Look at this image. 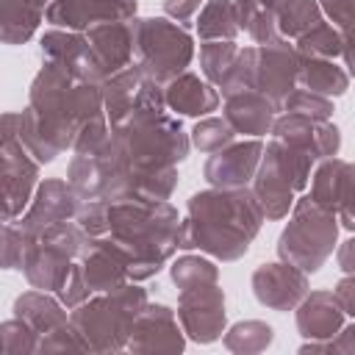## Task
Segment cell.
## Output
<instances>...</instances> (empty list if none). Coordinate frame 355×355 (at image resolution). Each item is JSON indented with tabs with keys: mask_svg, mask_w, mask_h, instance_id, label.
<instances>
[{
	"mask_svg": "<svg viewBox=\"0 0 355 355\" xmlns=\"http://www.w3.org/2000/svg\"><path fill=\"white\" fill-rule=\"evenodd\" d=\"M78 263L92 294L111 291L128 283V258L108 236H89L78 255Z\"/></svg>",
	"mask_w": 355,
	"mask_h": 355,
	"instance_id": "7402d4cb",
	"label": "cell"
},
{
	"mask_svg": "<svg viewBox=\"0 0 355 355\" xmlns=\"http://www.w3.org/2000/svg\"><path fill=\"white\" fill-rule=\"evenodd\" d=\"M164 105L175 116H208L219 108V92L197 72H180L164 83Z\"/></svg>",
	"mask_w": 355,
	"mask_h": 355,
	"instance_id": "cb8c5ba5",
	"label": "cell"
},
{
	"mask_svg": "<svg viewBox=\"0 0 355 355\" xmlns=\"http://www.w3.org/2000/svg\"><path fill=\"white\" fill-rule=\"evenodd\" d=\"M322 8L316 0H288L286 6H280L275 11V25H277V36L283 39H300L302 33H308L313 25H319Z\"/></svg>",
	"mask_w": 355,
	"mask_h": 355,
	"instance_id": "836d02e7",
	"label": "cell"
},
{
	"mask_svg": "<svg viewBox=\"0 0 355 355\" xmlns=\"http://www.w3.org/2000/svg\"><path fill=\"white\" fill-rule=\"evenodd\" d=\"M136 67L158 86L186 72L194 58V39L166 17H133Z\"/></svg>",
	"mask_w": 355,
	"mask_h": 355,
	"instance_id": "52a82bcc",
	"label": "cell"
},
{
	"mask_svg": "<svg viewBox=\"0 0 355 355\" xmlns=\"http://www.w3.org/2000/svg\"><path fill=\"white\" fill-rule=\"evenodd\" d=\"M19 125H22V114L19 111L0 114V147H6L8 141L19 139Z\"/></svg>",
	"mask_w": 355,
	"mask_h": 355,
	"instance_id": "f907efd6",
	"label": "cell"
},
{
	"mask_svg": "<svg viewBox=\"0 0 355 355\" xmlns=\"http://www.w3.org/2000/svg\"><path fill=\"white\" fill-rule=\"evenodd\" d=\"M352 252H355V239L341 241V247H338V266H341V272H344V275H352V272H355Z\"/></svg>",
	"mask_w": 355,
	"mask_h": 355,
	"instance_id": "816d5d0a",
	"label": "cell"
},
{
	"mask_svg": "<svg viewBox=\"0 0 355 355\" xmlns=\"http://www.w3.org/2000/svg\"><path fill=\"white\" fill-rule=\"evenodd\" d=\"M39 161L25 150L19 139L0 147V205L8 219L22 216L36 186H39Z\"/></svg>",
	"mask_w": 355,
	"mask_h": 355,
	"instance_id": "7c38bea8",
	"label": "cell"
},
{
	"mask_svg": "<svg viewBox=\"0 0 355 355\" xmlns=\"http://www.w3.org/2000/svg\"><path fill=\"white\" fill-rule=\"evenodd\" d=\"M294 50L297 55H308V58H344V69L349 72L352 67V53H349V33H341L336 25L330 22H319L313 25L308 33H302L300 39H294Z\"/></svg>",
	"mask_w": 355,
	"mask_h": 355,
	"instance_id": "f546056e",
	"label": "cell"
},
{
	"mask_svg": "<svg viewBox=\"0 0 355 355\" xmlns=\"http://www.w3.org/2000/svg\"><path fill=\"white\" fill-rule=\"evenodd\" d=\"M39 50H42V58L44 61H55L61 64L75 80H83V83H103L105 75L100 72L92 50H89V42L83 33L78 31H64V28H50L42 33L39 39Z\"/></svg>",
	"mask_w": 355,
	"mask_h": 355,
	"instance_id": "44dd1931",
	"label": "cell"
},
{
	"mask_svg": "<svg viewBox=\"0 0 355 355\" xmlns=\"http://www.w3.org/2000/svg\"><path fill=\"white\" fill-rule=\"evenodd\" d=\"M36 352L50 355V352H86V349H83L80 338L75 336V330H72V324H69V319H67L64 324H58V327H53L50 333L39 336Z\"/></svg>",
	"mask_w": 355,
	"mask_h": 355,
	"instance_id": "ee69618b",
	"label": "cell"
},
{
	"mask_svg": "<svg viewBox=\"0 0 355 355\" xmlns=\"http://www.w3.org/2000/svg\"><path fill=\"white\" fill-rule=\"evenodd\" d=\"M280 111L286 114H302V116H311V119H333V100L330 97H322V94H313L308 89H291L286 94V100L280 103Z\"/></svg>",
	"mask_w": 355,
	"mask_h": 355,
	"instance_id": "60d3db41",
	"label": "cell"
},
{
	"mask_svg": "<svg viewBox=\"0 0 355 355\" xmlns=\"http://www.w3.org/2000/svg\"><path fill=\"white\" fill-rule=\"evenodd\" d=\"M122 169V155L114 144V136L108 144L97 153H75L67 166V183L80 200H97L105 197L111 180Z\"/></svg>",
	"mask_w": 355,
	"mask_h": 355,
	"instance_id": "ffe728a7",
	"label": "cell"
},
{
	"mask_svg": "<svg viewBox=\"0 0 355 355\" xmlns=\"http://www.w3.org/2000/svg\"><path fill=\"white\" fill-rule=\"evenodd\" d=\"M125 169H169L186 161L191 144L180 116L166 108H144L111 128Z\"/></svg>",
	"mask_w": 355,
	"mask_h": 355,
	"instance_id": "277c9868",
	"label": "cell"
},
{
	"mask_svg": "<svg viewBox=\"0 0 355 355\" xmlns=\"http://www.w3.org/2000/svg\"><path fill=\"white\" fill-rule=\"evenodd\" d=\"M263 214L250 186L205 189L189 197L186 219H180L178 250H200L216 261H239L261 233Z\"/></svg>",
	"mask_w": 355,
	"mask_h": 355,
	"instance_id": "7a4b0ae2",
	"label": "cell"
},
{
	"mask_svg": "<svg viewBox=\"0 0 355 355\" xmlns=\"http://www.w3.org/2000/svg\"><path fill=\"white\" fill-rule=\"evenodd\" d=\"M233 139H236V133H233V128H230L222 116H202V119H197V125H194L191 133H189V144H191L194 150L205 153V155L222 150V147L230 144Z\"/></svg>",
	"mask_w": 355,
	"mask_h": 355,
	"instance_id": "f35d334b",
	"label": "cell"
},
{
	"mask_svg": "<svg viewBox=\"0 0 355 355\" xmlns=\"http://www.w3.org/2000/svg\"><path fill=\"white\" fill-rule=\"evenodd\" d=\"M272 139H280L286 144H294L305 150L313 161L333 158L341 147V130L330 119H311L302 114H280L272 122Z\"/></svg>",
	"mask_w": 355,
	"mask_h": 355,
	"instance_id": "2e32d148",
	"label": "cell"
},
{
	"mask_svg": "<svg viewBox=\"0 0 355 355\" xmlns=\"http://www.w3.org/2000/svg\"><path fill=\"white\" fill-rule=\"evenodd\" d=\"M175 316L186 338H191L194 344H214L216 338H222L227 324L225 291L219 288V283L183 288Z\"/></svg>",
	"mask_w": 355,
	"mask_h": 355,
	"instance_id": "30bf717a",
	"label": "cell"
},
{
	"mask_svg": "<svg viewBox=\"0 0 355 355\" xmlns=\"http://www.w3.org/2000/svg\"><path fill=\"white\" fill-rule=\"evenodd\" d=\"M83 36L105 78L133 64V19L97 22L86 28Z\"/></svg>",
	"mask_w": 355,
	"mask_h": 355,
	"instance_id": "603a6c76",
	"label": "cell"
},
{
	"mask_svg": "<svg viewBox=\"0 0 355 355\" xmlns=\"http://www.w3.org/2000/svg\"><path fill=\"white\" fill-rule=\"evenodd\" d=\"M311 180V200L324 208L333 211L341 222V227L347 233L355 230V219L349 211V200H352V164L344 158H324L319 161L316 172L308 178Z\"/></svg>",
	"mask_w": 355,
	"mask_h": 355,
	"instance_id": "ac0fdd59",
	"label": "cell"
},
{
	"mask_svg": "<svg viewBox=\"0 0 355 355\" xmlns=\"http://www.w3.org/2000/svg\"><path fill=\"white\" fill-rule=\"evenodd\" d=\"M78 205H80V197L72 191V186L67 180L44 178V180H39V186H36L28 208L22 211V216H17L14 222L33 241L47 227H53V225H58L64 219H75Z\"/></svg>",
	"mask_w": 355,
	"mask_h": 355,
	"instance_id": "4fadbf2b",
	"label": "cell"
},
{
	"mask_svg": "<svg viewBox=\"0 0 355 355\" xmlns=\"http://www.w3.org/2000/svg\"><path fill=\"white\" fill-rule=\"evenodd\" d=\"M53 294L58 297V302H61L64 308H75V305H80L83 300H89V297H92L89 286H86V280H83V272H80V263H78V258L72 261L69 272L64 275L61 286H58Z\"/></svg>",
	"mask_w": 355,
	"mask_h": 355,
	"instance_id": "f6af8a7d",
	"label": "cell"
},
{
	"mask_svg": "<svg viewBox=\"0 0 355 355\" xmlns=\"http://www.w3.org/2000/svg\"><path fill=\"white\" fill-rule=\"evenodd\" d=\"M297 67H300V55L294 44L283 36H275L252 47V89L261 92L280 111L286 94L297 89Z\"/></svg>",
	"mask_w": 355,
	"mask_h": 355,
	"instance_id": "8fae6325",
	"label": "cell"
},
{
	"mask_svg": "<svg viewBox=\"0 0 355 355\" xmlns=\"http://www.w3.org/2000/svg\"><path fill=\"white\" fill-rule=\"evenodd\" d=\"M144 302L147 291L136 280H128L111 291H100L97 297H89L80 305L69 308V324L86 352H119L125 349L130 324L144 308Z\"/></svg>",
	"mask_w": 355,
	"mask_h": 355,
	"instance_id": "5b68a950",
	"label": "cell"
},
{
	"mask_svg": "<svg viewBox=\"0 0 355 355\" xmlns=\"http://www.w3.org/2000/svg\"><path fill=\"white\" fill-rule=\"evenodd\" d=\"M275 114H277V105H272L255 89L227 94L225 108H222V119L233 128V133H241V136H250V139L266 136L272 130Z\"/></svg>",
	"mask_w": 355,
	"mask_h": 355,
	"instance_id": "d4e9b609",
	"label": "cell"
},
{
	"mask_svg": "<svg viewBox=\"0 0 355 355\" xmlns=\"http://www.w3.org/2000/svg\"><path fill=\"white\" fill-rule=\"evenodd\" d=\"M28 244H31V239L19 230L17 222L3 225L0 227V269H19Z\"/></svg>",
	"mask_w": 355,
	"mask_h": 355,
	"instance_id": "b9f144b4",
	"label": "cell"
},
{
	"mask_svg": "<svg viewBox=\"0 0 355 355\" xmlns=\"http://www.w3.org/2000/svg\"><path fill=\"white\" fill-rule=\"evenodd\" d=\"M44 8L28 0H0V44H25L33 39Z\"/></svg>",
	"mask_w": 355,
	"mask_h": 355,
	"instance_id": "4dcf8cb0",
	"label": "cell"
},
{
	"mask_svg": "<svg viewBox=\"0 0 355 355\" xmlns=\"http://www.w3.org/2000/svg\"><path fill=\"white\" fill-rule=\"evenodd\" d=\"M8 222H14V219H8V214H6V211H3V205H0V227H3V225H8Z\"/></svg>",
	"mask_w": 355,
	"mask_h": 355,
	"instance_id": "db71d44e",
	"label": "cell"
},
{
	"mask_svg": "<svg viewBox=\"0 0 355 355\" xmlns=\"http://www.w3.org/2000/svg\"><path fill=\"white\" fill-rule=\"evenodd\" d=\"M14 316L22 319L25 324H31L39 336L50 333L53 327L64 324L69 319V313L64 311V305L58 302V297H53L50 291H22L14 300Z\"/></svg>",
	"mask_w": 355,
	"mask_h": 355,
	"instance_id": "f1b7e54d",
	"label": "cell"
},
{
	"mask_svg": "<svg viewBox=\"0 0 355 355\" xmlns=\"http://www.w3.org/2000/svg\"><path fill=\"white\" fill-rule=\"evenodd\" d=\"M233 11L239 31H244L255 44H263L277 36L275 11H269L261 0H233Z\"/></svg>",
	"mask_w": 355,
	"mask_h": 355,
	"instance_id": "d590c367",
	"label": "cell"
},
{
	"mask_svg": "<svg viewBox=\"0 0 355 355\" xmlns=\"http://www.w3.org/2000/svg\"><path fill=\"white\" fill-rule=\"evenodd\" d=\"M39 344V333L25 324L22 319H6L0 322V352L3 355H33Z\"/></svg>",
	"mask_w": 355,
	"mask_h": 355,
	"instance_id": "ab89813d",
	"label": "cell"
},
{
	"mask_svg": "<svg viewBox=\"0 0 355 355\" xmlns=\"http://www.w3.org/2000/svg\"><path fill=\"white\" fill-rule=\"evenodd\" d=\"M28 3H33V6H39V8H44L50 0H28Z\"/></svg>",
	"mask_w": 355,
	"mask_h": 355,
	"instance_id": "11a10c76",
	"label": "cell"
},
{
	"mask_svg": "<svg viewBox=\"0 0 355 355\" xmlns=\"http://www.w3.org/2000/svg\"><path fill=\"white\" fill-rule=\"evenodd\" d=\"M19 114V141L39 164H53L72 147L78 128L103 114L100 86L75 80L55 61H42L28 89V108Z\"/></svg>",
	"mask_w": 355,
	"mask_h": 355,
	"instance_id": "6da1fadb",
	"label": "cell"
},
{
	"mask_svg": "<svg viewBox=\"0 0 355 355\" xmlns=\"http://www.w3.org/2000/svg\"><path fill=\"white\" fill-rule=\"evenodd\" d=\"M222 341L236 355H255V352H263L275 341V330H272V324H266L261 319H244V322H236L233 327H227Z\"/></svg>",
	"mask_w": 355,
	"mask_h": 355,
	"instance_id": "e575fe53",
	"label": "cell"
},
{
	"mask_svg": "<svg viewBox=\"0 0 355 355\" xmlns=\"http://www.w3.org/2000/svg\"><path fill=\"white\" fill-rule=\"evenodd\" d=\"M327 352L333 355H355V324H341V330L327 338Z\"/></svg>",
	"mask_w": 355,
	"mask_h": 355,
	"instance_id": "681fc988",
	"label": "cell"
},
{
	"mask_svg": "<svg viewBox=\"0 0 355 355\" xmlns=\"http://www.w3.org/2000/svg\"><path fill=\"white\" fill-rule=\"evenodd\" d=\"M75 222L89 236H105L108 233V200H80L75 211Z\"/></svg>",
	"mask_w": 355,
	"mask_h": 355,
	"instance_id": "7bdbcfd3",
	"label": "cell"
},
{
	"mask_svg": "<svg viewBox=\"0 0 355 355\" xmlns=\"http://www.w3.org/2000/svg\"><path fill=\"white\" fill-rule=\"evenodd\" d=\"M250 189H252V194H255V200L261 205L263 219H272V222L286 219L291 205H294V200H297L294 197L297 191L291 189L288 178L283 175V169L275 164V158L266 150L261 153L258 169H255L252 180H250Z\"/></svg>",
	"mask_w": 355,
	"mask_h": 355,
	"instance_id": "484cf974",
	"label": "cell"
},
{
	"mask_svg": "<svg viewBox=\"0 0 355 355\" xmlns=\"http://www.w3.org/2000/svg\"><path fill=\"white\" fill-rule=\"evenodd\" d=\"M202 3L205 0H164V14H166V19L178 22L180 28H189L191 17L200 11Z\"/></svg>",
	"mask_w": 355,
	"mask_h": 355,
	"instance_id": "7dc6e473",
	"label": "cell"
},
{
	"mask_svg": "<svg viewBox=\"0 0 355 355\" xmlns=\"http://www.w3.org/2000/svg\"><path fill=\"white\" fill-rule=\"evenodd\" d=\"M100 97H103V114H105L111 128L125 122L136 111L166 108L164 105V86L153 83L136 64L108 75L100 83Z\"/></svg>",
	"mask_w": 355,
	"mask_h": 355,
	"instance_id": "9c48e42d",
	"label": "cell"
},
{
	"mask_svg": "<svg viewBox=\"0 0 355 355\" xmlns=\"http://www.w3.org/2000/svg\"><path fill=\"white\" fill-rule=\"evenodd\" d=\"M136 11H139L136 0H50L44 8V19L53 28L83 33L97 22L133 19Z\"/></svg>",
	"mask_w": 355,
	"mask_h": 355,
	"instance_id": "9a60e30c",
	"label": "cell"
},
{
	"mask_svg": "<svg viewBox=\"0 0 355 355\" xmlns=\"http://www.w3.org/2000/svg\"><path fill=\"white\" fill-rule=\"evenodd\" d=\"M263 153V141L261 139H241V141H230L222 150L211 153L205 166H202V178L214 186V189H239V186H250L258 161Z\"/></svg>",
	"mask_w": 355,
	"mask_h": 355,
	"instance_id": "d6986e66",
	"label": "cell"
},
{
	"mask_svg": "<svg viewBox=\"0 0 355 355\" xmlns=\"http://www.w3.org/2000/svg\"><path fill=\"white\" fill-rule=\"evenodd\" d=\"M333 300L338 302V308H341L347 316H355V277H352V275H344V277L336 283Z\"/></svg>",
	"mask_w": 355,
	"mask_h": 355,
	"instance_id": "c3c4849f",
	"label": "cell"
},
{
	"mask_svg": "<svg viewBox=\"0 0 355 355\" xmlns=\"http://www.w3.org/2000/svg\"><path fill=\"white\" fill-rule=\"evenodd\" d=\"M197 36L202 42H236L239 25L233 0H208L197 17Z\"/></svg>",
	"mask_w": 355,
	"mask_h": 355,
	"instance_id": "1f68e13d",
	"label": "cell"
},
{
	"mask_svg": "<svg viewBox=\"0 0 355 355\" xmlns=\"http://www.w3.org/2000/svg\"><path fill=\"white\" fill-rule=\"evenodd\" d=\"M263 150H266V153L275 158V164L283 169V175L288 178V183H291L294 191H302V189L308 186L311 166H313L316 161H313L305 150H300V147H294V144H286V141H280V139H272Z\"/></svg>",
	"mask_w": 355,
	"mask_h": 355,
	"instance_id": "8d00e7d4",
	"label": "cell"
},
{
	"mask_svg": "<svg viewBox=\"0 0 355 355\" xmlns=\"http://www.w3.org/2000/svg\"><path fill=\"white\" fill-rule=\"evenodd\" d=\"M255 300L269 311H294V305L308 294V275L291 266L288 261L261 263L250 277Z\"/></svg>",
	"mask_w": 355,
	"mask_h": 355,
	"instance_id": "e0dca14e",
	"label": "cell"
},
{
	"mask_svg": "<svg viewBox=\"0 0 355 355\" xmlns=\"http://www.w3.org/2000/svg\"><path fill=\"white\" fill-rule=\"evenodd\" d=\"M186 336L178 327V316L164 302H144L130 324V336L125 349L136 355L147 352H183Z\"/></svg>",
	"mask_w": 355,
	"mask_h": 355,
	"instance_id": "5bb4252c",
	"label": "cell"
},
{
	"mask_svg": "<svg viewBox=\"0 0 355 355\" xmlns=\"http://www.w3.org/2000/svg\"><path fill=\"white\" fill-rule=\"evenodd\" d=\"M297 86L333 100V97L347 94V89H349V72L344 67H338L333 58H308V55H300Z\"/></svg>",
	"mask_w": 355,
	"mask_h": 355,
	"instance_id": "83f0119b",
	"label": "cell"
},
{
	"mask_svg": "<svg viewBox=\"0 0 355 355\" xmlns=\"http://www.w3.org/2000/svg\"><path fill=\"white\" fill-rule=\"evenodd\" d=\"M236 55H239L236 42H202L200 44V72L219 94L233 75Z\"/></svg>",
	"mask_w": 355,
	"mask_h": 355,
	"instance_id": "d6a6232c",
	"label": "cell"
},
{
	"mask_svg": "<svg viewBox=\"0 0 355 355\" xmlns=\"http://www.w3.org/2000/svg\"><path fill=\"white\" fill-rule=\"evenodd\" d=\"M89 233L80 230L75 219H64L53 227H47L42 236H36L22 258V275L25 280L39 291H55L69 272L72 261L80 255Z\"/></svg>",
	"mask_w": 355,
	"mask_h": 355,
	"instance_id": "ba28073f",
	"label": "cell"
},
{
	"mask_svg": "<svg viewBox=\"0 0 355 355\" xmlns=\"http://www.w3.org/2000/svg\"><path fill=\"white\" fill-rule=\"evenodd\" d=\"M261 3H263L269 11H277V8H280V6H286L288 0H261Z\"/></svg>",
	"mask_w": 355,
	"mask_h": 355,
	"instance_id": "f5cc1de1",
	"label": "cell"
},
{
	"mask_svg": "<svg viewBox=\"0 0 355 355\" xmlns=\"http://www.w3.org/2000/svg\"><path fill=\"white\" fill-rule=\"evenodd\" d=\"M322 8V17L330 19L341 33L352 31V0H316Z\"/></svg>",
	"mask_w": 355,
	"mask_h": 355,
	"instance_id": "bcb514c9",
	"label": "cell"
},
{
	"mask_svg": "<svg viewBox=\"0 0 355 355\" xmlns=\"http://www.w3.org/2000/svg\"><path fill=\"white\" fill-rule=\"evenodd\" d=\"M169 277L183 291V288H194V286L219 283V266L202 255H180L178 261H172Z\"/></svg>",
	"mask_w": 355,
	"mask_h": 355,
	"instance_id": "74e56055",
	"label": "cell"
},
{
	"mask_svg": "<svg viewBox=\"0 0 355 355\" xmlns=\"http://www.w3.org/2000/svg\"><path fill=\"white\" fill-rule=\"evenodd\" d=\"M297 313V330L302 338H333L341 324L347 322V313L338 308V302L333 300V291L316 288L294 305Z\"/></svg>",
	"mask_w": 355,
	"mask_h": 355,
	"instance_id": "4316f807",
	"label": "cell"
},
{
	"mask_svg": "<svg viewBox=\"0 0 355 355\" xmlns=\"http://www.w3.org/2000/svg\"><path fill=\"white\" fill-rule=\"evenodd\" d=\"M338 241V216L319 208L311 197H300L291 205V216L277 236V255L305 275H313L333 255Z\"/></svg>",
	"mask_w": 355,
	"mask_h": 355,
	"instance_id": "8992f818",
	"label": "cell"
},
{
	"mask_svg": "<svg viewBox=\"0 0 355 355\" xmlns=\"http://www.w3.org/2000/svg\"><path fill=\"white\" fill-rule=\"evenodd\" d=\"M128 258V280L155 277L175 255L180 236V216L166 200H111L108 202V233Z\"/></svg>",
	"mask_w": 355,
	"mask_h": 355,
	"instance_id": "3957f363",
	"label": "cell"
}]
</instances>
